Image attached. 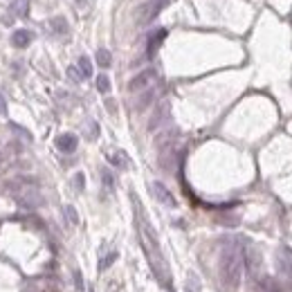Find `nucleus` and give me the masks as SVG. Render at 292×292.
<instances>
[{
	"mask_svg": "<svg viewBox=\"0 0 292 292\" xmlns=\"http://www.w3.org/2000/svg\"><path fill=\"white\" fill-rule=\"evenodd\" d=\"M32 39H34V34L29 32V29H16L14 34H11V45L18 49L27 48L29 43H32Z\"/></svg>",
	"mask_w": 292,
	"mask_h": 292,
	"instance_id": "nucleus-11",
	"label": "nucleus"
},
{
	"mask_svg": "<svg viewBox=\"0 0 292 292\" xmlns=\"http://www.w3.org/2000/svg\"><path fill=\"white\" fill-rule=\"evenodd\" d=\"M187 292H200L198 279H195V277H189V283H187Z\"/></svg>",
	"mask_w": 292,
	"mask_h": 292,
	"instance_id": "nucleus-28",
	"label": "nucleus"
},
{
	"mask_svg": "<svg viewBox=\"0 0 292 292\" xmlns=\"http://www.w3.org/2000/svg\"><path fill=\"white\" fill-rule=\"evenodd\" d=\"M164 36H166V29H157L155 34H153L151 39H148V49H146V56L151 58L153 54L157 52V48H160L162 41H164Z\"/></svg>",
	"mask_w": 292,
	"mask_h": 292,
	"instance_id": "nucleus-14",
	"label": "nucleus"
},
{
	"mask_svg": "<svg viewBox=\"0 0 292 292\" xmlns=\"http://www.w3.org/2000/svg\"><path fill=\"white\" fill-rule=\"evenodd\" d=\"M175 140H178V128H166L164 133H160V135L155 137V146L157 148H166V146H173Z\"/></svg>",
	"mask_w": 292,
	"mask_h": 292,
	"instance_id": "nucleus-12",
	"label": "nucleus"
},
{
	"mask_svg": "<svg viewBox=\"0 0 292 292\" xmlns=\"http://www.w3.org/2000/svg\"><path fill=\"white\" fill-rule=\"evenodd\" d=\"M140 243L142 249H144L146 258H148V265H151L153 274L157 277V281L162 283V288L169 292H173V286H171V272H169V265H166L164 256L160 252V243H157V236L153 232V227L146 220L140 223Z\"/></svg>",
	"mask_w": 292,
	"mask_h": 292,
	"instance_id": "nucleus-1",
	"label": "nucleus"
},
{
	"mask_svg": "<svg viewBox=\"0 0 292 292\" xmlns=\"http://www.w3.org/2000/svg\"><path fill=\"white\" fill-rule=\"evenodd\" d=\"M101 182H103V187H106V191H115V175H112L110 169L101 171Z\"/></svg>",
	"mask_w": 292,
	"mask_h": 292,
	"instance_id": "nucleus-19",
	"label": "nucleus"
},
{
	"mask_svg": "<svg viewBox=\"0 0 292 292\" xmlns=\"http://www.w3.org/2000/svg\"><path fill=\"white\" fill-rule=\"evenodd\" d=\"M108 160H110V164H115L117 169H128V157L124 151H115L108 155Z\"/></svg>",
	"mask_w": 292,
	"mask_h": 292,
	"instance_id": "nucleus-15",
	"label": "nucleus"
},
{
	"mask_svg": "<svg viewBox=\"0 0 292 292\" xmlns=\"http://www.w3.org/2000/svg\"><path fill=\"white\" fill-rule=\"evenodd\" d=\"M63 214H65V220H68L72 227H77V225H79V214H77V209H74L72 204H65Z\"/></svg>",
	"mask_w": 292,
	"mask_h": 292,
	"instance_id": "nucleus-21",
	"label": "nucleus"
},
{
	"mask_svg": "<svg viewBox=\"0 0 292 292\" xmlns=\"http://www.w3.org/2000/svg\"><path fill=\"white\" fill-rule=\"evenodd\" d=\"M74 189H77V191H81L83 189V187H86V175H83V173H77V175H74Z\"/></svg>",
	"mask_w": 292,
	"mask_h": 292,
	"instance_id": "nucleus-27",
	"label": "nucleus"
},
{
	"mask_svg": "<svg viewBox=\"0 0 292 292\" xmlns=\"http://www.w3.org/2000/svg\"><path fill=\"white\" fill-rule=\"evenodd\" d=\"M97 90L101 95H106L108 90H110V79H108L106 74H99V77H97Z\"/></svg>",
	"mask_w": 292,
	"mask_h": 292,
	"instance_id": "nucleus-23",
	"label": "nucleus"
},
{
	"mask_svg": "<svg viewBox=\"0 0 292 292\" xmlns=\"http://www.w3.org/2000/svg\"><path fill=\"white\" fill-rule=\"evenodd\" d=\"M49 25H52V32H54V34H68V20L61 18V16L52 18V20H49Z\"/></svg>",
	"mask_w": 292,
	"mask_h": 292,
	"instance_id": "nucleus-17",
	"label": "nucleus"
},
{
	"mask_svg": "<svg viewBox=\"0 0 292 292\" xmlns=\"http://www.w3.org/2000/svg\"><path fill=\"white\" fill-rule=\"evenodd\" d=\"M117 256H119V254H117V252H110V254H106V256H103L101 261H99V270H101V272H103V270H108V268H110V265H112V263L117 261Z\"/></svg>",
	"mask_w": 292,
	"mask_h": 292,
	"instance_id": "nucleus-22",
	"label": "nucleus"
},
{
	"mask_svg": "<svg viewBox=\"0 0 292 292\" xmlns=\"http://www.w3.org/2000/svg\"><path fill=\"white\" fill-rule=\"evenodd\" d=\"M77 68H79V70H81L83 79H88V77H93V63H90V58H88V56H81V58H79V63H77Z\"/></svg>",
	"mask_w": 292,
	"mask_h": 292,
	"instance_id": "nucleus-18",
	"label": "nucleus"
},
{
	"mask_svg": "<svg viewBox=\"0 0 292 292\" xmlns=\"http://www.w3.org/2000/svg\"><path fill=\"white\" fill-rule=\"evenodd\" d=\"M166 5H169V0H148V2L140 5V7H137V11H135L137 25L142 27V25H148L151 20H155L157 14H160Z\"/></svg>",
	"mask_w": 292,
	"mask_h": 292,
	"instance_id": "nucleus-4",
	"label": "nucleus"
},
{
	"mask_svg": "<svg viewBox=\"0 0 292 292\" xmlns=\"http://www.w3.org/2000/svg\"><path fill=\"white\" fill-rule=\"evenodd\" d=\"M155 97H157V90H155V88H153V86H151V88H146V90H142V95L137 97V101H135V106H133V108H135L137 112L146 110V108H148L153 101H155Z\"/></svg>",
	"mask_w": 292,
	"mask_h": 292,
	"instance_id": "nucleus-10",
	"label": "nucleus"
},
{
	"mask_svg": "<svg viewBox=\"0 0 292 292\" xmlns=\"http://www.w3.org/2000/svg\"><path fill=\"white\" fill-rule=\"evenodd\" d=\"M74 288H77L79 292H83L86 290V286H83V277H81V272H79V270H74Z\"/></svg>",
	"mask_w": 292,
	"mask_h": 292,
	"instance_id": "nucleus-26",
	"label": "nucleus"
},
{
	"mask_svg": "<svg viewBox=\"0 0 292 292\" xmlns=\"http://www.w3.org/2000/svg\"><path fill=\"white\" fill-rule=\"evenodd\" d=\"M155 81H157V70L146 68L128 81V90H131V93H142V90H146V88H151Z\"/></svg>",
	"mask_w": 292,
	"mask_h": 292,
	"instance_id": "nucleus-6",
	"label": "nucleus"
},
{
	"mask_svg": "<svg viewBox=\"0 0 292 292\" xmlns=\"http://www.w3.org/2000/svg\"><path fill=\"white\" fill-rule=\"evenodd\" d=\"M68 77L72 79L74 83H79V81H83V74H81V70L77 68V65H70L68 68Z\"/></svg>",
	"mask_w": 292,
	"mask_h": 292,
	"instance_id": "nucleus-24",
	"label": "nucleus"
},
{
	"mask_svg": "<svg viewBox=\"0 0 292 292\" xmlns=\"http://www.w3.org/2000/svg\"><path fill=\"white\" fill-rule=\"evenodd\" d=\"M9 126H11V131H14V133H18V135H20V137H23V140L32 142V135H29V133H27V131H25V128H20V126H18V124H9Z\"/></svg>",
	"mask_w": 292,
	"mask_h": 292,
	"instance_id": "nucleus-25",
	"label": "nucleus"
},
{
	"mask_svg": "<svg viewBox=\"0 0 292 292\" xmlns=\"http://www.w3.org/2000/svg\"><path fill=\"white\" fill-rule=\"evenodd\" d=\"M110 63H112V54L108 52L106 48H99L97 49V65L99 68H110Z\"/></svg>",
	"mask_w": 292,
	"mask_h": 292,
	"instance_id": "nucleus-16",
	"label": "nucleus"
},
{
	"mask_svg": "<svg viewBox=\"0 0 292 292\" xmlns=\"http://www.w3.org/2000/svg\"><path fill=\"white\" fill-rule=\"evenodd\" d=\"M20 182H23V187L16 191V200H18L23 207H27V209L41 207V204H43V198H41L39 189H36V182H29V185H27V180H20Z\"/></svg>",
	"mask_w": 292,
	"mask_h": 292,
	"instance_id": "nucleus-5",
	"label": "nucleus"
},
{
	"mask_svg": "<svg viewBox=\"0 0 292 292\" xmlns=\"http://www.w3.org/2000/svg\"><path fill=\"white\" fill-rule=\"evenodd\" d=\"M258 290H261V292H290L286 286H283V283L274 281V279H270V277H261V279H258Z\"/></svg>",
	"mask_w": 292,
	"mask_h": 292,
	"instance_id": "nucleus-13",
	"label": "nucleus"
},
{
	"mask_svg": "<svg viewBox=\"0 0 292 292\" xmlns=\"http://www.w3.org/2000/svg\"><path fill=\"white\" fill-rule=\"evenodd\" d=\"M7 115V101H5V97L0 95V117H5Z\"/></svg>",
	"mask_w": 292,
	"mask_h": 292,
	"instance_id": "nucleus-29",
	"label": "nucleus"
},
{
	"mask_svg": "<svg viewBox=\"0 0 292 292\" xmlns=\"http://www.w3.org/2000/svg\"><path fill=\"white\" fill-rule=\"evenodd\" d=\"M169 115H171V103L169 101H162V103H157V108H155V112H153V117H151V122H148V131H157L160 126H164L166 122H169Z\"/></svg>",
	"mask_w": 292,
	"mask_h": 292,
	"instance_id": "nucleus-7",
	"label": "nucleus"
},
{
	"mask_svg": "<svg viewBox=\"0 0 292 292\" xmlns=\"http://www.w3.org/2000/svg\"><path fill=\"white\" fill-rule=\"evenodd\" d=\"M153 195H155L157 202H162L164 207H175V204H178V202H175V195L171 194V191L166 189L162 182H153Z\"/></svg>",
	"mask_w": 292,
	"mask_h": 292,
	"instance_id": "nucleus-9",
	"label": "nucleus"
},
{
	"mask_svg": "<svg viewBox=\"0 0 292 292\" xmlns=\"http://www.w3.org/2000/svg\"><path fill=\"white\" fill-rule=\"evenodd\" d=\"M77 146H79V140H77L74 133H63V135L56 137V148L61 153H65V155H70V153L77 151Z\"/></svg>",
	"mask_w": 292,
	"mask_h": 292,
	"instance_id": "nucleus-8",
	"label": "nucleus"
},
{
	"mask_svg": "<svg viewBox=\"0 0 292 292\" xmlns=\"http://www.w3.org/2000/svg\"><path fill=\"white\" fill-rule=\"evenodd\" d=\"M241 256H243V268L247 270V277L252 281H258L263 277V254L258 249V245H254L249 239H243L241 236Z\"/></svg>",
	"mask_w": 292,
	"mask_h": 292,
	"instance_id": "nucleus-3",
	"label": "nucleus"
},
{
	"mask_svg": "<svg viewBox=\"0 0 292 292\" xmlns=\"http://www.w3.org/2000/svg\"><path fill=\"white\" fill-rule=\"evenodd\" d=\"M99 135V126H97V124H95V122H90V137H93V140H95V137H97Z\"/></svg>",
	"mask_w": 292,
	"mask_h": 292,
	"instance_id": "nucleus-30",
	"label": "nucleus"
},
{
	"mask_svg": "<svg viewBox=\"0 0 292 292\" xmlns=\"http://www.w3.org/2000/svg\"><path fill=\"white\" fill-rule=\"evenodd\" d=\"M11 7H14V14L16 16H27L29 0H14V2H11Z\"/></svg>",
	"mask_w": 292,
	"mask_h": 292,
	"instance_id": "nucleus-20",
	"label": "nucleus"
},
{
	"mask_svg": "<svg viewBox=\"0 0 292 292\" xmlns=\"http://www.w3.org/2000/svg\"><path fill=\"white\" fill-rule=\"evenodd\" d=\"M241 277H243V256H241L239 239L223 247L220 254V281L225 288L236 290L241 286Z\"/></svg>",
	"mask_w": 292,
	"mask_h": 292,
	"instance_id": "nucleus-2",
	"label": "nucleus"
}]
</instances>
